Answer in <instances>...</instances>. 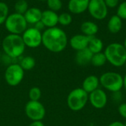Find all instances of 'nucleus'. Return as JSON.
I'll return each mask as SVG.
<instances>
[{
  "instance_id": "1",
  "label": "nucleus",
  "mask_w": 126,
  "mask_h": 126,
  "mask_svg": "<svg viewBox=\"0 0 126 126\" xmlns=\"http://www.w3.org/2000/svg\"><path fill=\"white\" fill-rule=\"evenodd\" d=\"M68 43L66 33L60 27L47 28L42 32V45L49 52H61L66 48Z\"/></svg>"
},
{
  "instance_id": "2",
  "label": "nucleus",
  "mask_w": 126,
  "mask_h": 126,
  "mask_svg": "<svg viewBox=\"0 0 126 126\" xmlns=\"http://www.w3.org/2000/svg\"><path fill=\"white\" fill-rule=\"evenodd\" d=\"M1 47L6 55L13 59H17L24 54L26 46L21 35L9 33L3 38Z\"/></svg>"
},
{
  "instance_id": "3",
  "label": "nucleus",
  "mask_w": 126,
  "mask_h": 126,
  "mask_svg": "<svg viewBox=\"0 0 126 126\" xmlns=\"http://www.w3.org/2000/svg\"><path fill=\"white\" fill-rule=\"evenodd\" d=\"M104 54L107 62L112 66L115 67L124 66L126 61V49L123 44L117 42L111 43L106 47Z\"/></svg>"
},
{
  "instance_id": "4",
  "label": "nucleus",
  "mask_w": 126,
  "mask_h": 126,
  "mask_svg": "<svg viewBox=\"0 0 126 126\" xmlns=\"http://www.w3.org/2000/svg\"><path fill=\"white\" fill-rule=\"evenodd\" d=\"M89 101V94L82 88H76L72 90L66 99L69 109L73 111H81Z\"/></svg>"
},
{
  "instance_id": "5",
  "label": "nucleus",
  "mask_w": 126,
  "mask_h": 126,
  "mask_svg": "<svg viewBox=\"0 0 126 126\" xmlns=\"http://www.w3.org/2000/svg\"><path fill=\"white\" fill-rule=\"evenodd\" d=\"M100 84L111 92H120L123 88V77L118 72H106L99 78Z\"/></svg>"
},
{
  "instance_id": "6",
  "label": "nucleus",
  "mask_w": 126,
  "mask_h": 126,
  "mask_svg": "<svg viewBox=\"0 0 126 126\" xmlns=\"http://www.w3.org/2000/svg\"><path fill=\"white\" fill-rule=\"evenodd\" d=\"M4 24L10 34L15 35H21L28 27V24L24 15L17 13L9 14Z\"/></svg>"
},
{
  "instance_id": "7",
  "label": "nucleus",
  "mask_w": 126,
  "mask_h": 126,
  "mask_svg": "<svg viewBox=\"0 0 126 126\" xmlns=\"http://www.w3.org/2000/svg\"><path fill=\"white\" fill-rule=\"evenodd\" d=\"M24 78V70L21 66L14 63L7 66L4 72V80L10 86H17Z\"/></svg>"
},
{
  "instance_id": "8",
  "label": "nucleus",
  "mask_w": 126,
  "mask_h": 126,
  "mask_svg": "<svg viewBox=\"0 0 126 126\" xmlns=\"http://www.w3.org/2000/svg\"><path fill=\"white\" fill-rule=\"evenodd\" d=\"M26 116L32 121H41L46 115V109L40 101L29 100L25 105Z\"/></svg>"
},
{
  "instance_id": "9",
  "label": "nucleus",
  "mask_w": 126,
  "mask_h": 126,
  "mask_svg": "<svg viewBox=\"0 0 126 126\" xmlns=\"http://www.w3.org/2000/svg\"><path fill=\"white\" fill-rule=\"evenodd\" d=\"M21 35L26 47L35 49L42 44V32L34 27H27Z\"/></svg>"
},
{
  "instance_id": "10",
  "label": "nucleus",
  "mask_w": 126,
  "mask_h": 126,
  "mask_svg": "<svg viewBox=\"0 0 126 126\" xmlns=\"http://www.w3.org/2000/svg\"><path fill=\"white\" fill-rule=\"evenodd\" d=\"M108 10L104 0H90L87 10L92 18L101 21L107 17Z\"/></svg>"
},
{
  "instance_id": "11",
  "label": "nucleus",
  "mask_w": 126,
  "mask_h": 126,
  "mask_svg": "<svg viewBox=\"0 0 126 126\" xmlns=\"http://www.w3.org/2000/svg\"><path fill=\"white\" fill-rule=\"evenodd\" d=\"M89 101L94 108L101 109L106 106L108 103V96L105 91L98 88L89 94Z\"/></svg>"
},
{
  "instance_id": "12",
  "label": "nucleus",
  "mask_w": 126,
  "mask_h": 126,
  "mask_svg": "<svg viewBox=\"0 0 126 126\" xmlns=\"http://www.w3.org/2000/svg\"><path fill=\"white\" fill-rule=\"evenodd\" d=\"M90 38L83 34H76L69 39V44L73 49L78 52L88 48Z\"/></svg>"
},
{
  "instance_id": "13",
  "label": "nucleus",
  "mask_w": 126,
  "mask_h": 126,
  "mask_svg": "<svg viewBox=\"0 0 126 126\" xmlns=\"http://www.w3.org/2000/svg\"><path fill=\"white\" fill-rule=\"evenodd\" d=\"M90 0H69L68 2L69 11L75 15L83 13L88 10Z\"/></svg>"
},
{
  "instance_id": "14",
  "label": "nucleus",
  "mask_w": 126,
  "mask_h": 126,
  "mask_svg": "<svg viewBox=\"0 0 126 126\" xmlns=\"http://www.w3.org/2000/svg\"><path fill=\"white\" fill-rule=\"evenodd\" d=\"M41 21L45 26L46 29L56 27L58 24V14L49 9L45 10L42 11Z\"/></svg>"
},
{
  "instance_id": "15",
  "label": "nucleus",
  "mask_w": 126,
  "mask_h": 126,
  "mask_svg": "<svg viewBox=\"0 0 126 126\" xmlns=\"http://www.w3.org/2000/svg\"><path fill=\"white\" fill-rule=\"evenodd\" d=\"M92 56L93 53L88 48H86L77 52L75 57V61L78 65L84 66L91 63Z\"/></svg>"
},
{
  "instance_id": "16",
  "label": "nucleus",
  "mask_w": 126,
  "mask_h": 126,
  "mask_svg": "<svg viewBox=\"0 0 126 126\" xmlns=\"http://www.w3.org/2000/svg\"><path fill=\"white\" fill-rule=\"evenodd\" d=\"M42 10L38 7H29L27 12L24 14V16L27 22L30 24H35L37 22L40 21L41 19Z\"/></svg>"
},
{
  "instance_id": "17",
  "label": "nucleus",
  "mask_w": 126,
  "mask_h": 126,
  "mask_svg": "<svg viewBox=\"0 0 126 126\" xmlns=\"http://www.w3.org/2000/svg\"><path fill=\"white\" fill-rule=\"evenodd\" d=\"M100 86V79L96 75H89L86 77L82 83V89L88 94L98 89Z\"/></svg>"
},
{
  "instance_id": "18",
  "label": "nucleus",
  "mask_w": 126,
  "mask_h": 126,
  "mask_svg": "<svg viewBox=\"0 0 126 126\" xmlns=\"http://www.w3.org/2000/svg\"><path fill=\"white\" fill-rule=\"evenodd\" d=\"M80 30L82 34L87 36H95V35L98 32L99 27L98 25L92 21H83L80 25Z\"/></svg>"
},
{
  "instance_id": "19",
  "label": "nucleus",
  "mask_w": 126,
  "mask_h": 126,
  "mask_svg": "<svg viewBox=\"0 0 126 126\" xmlns=\"http://www.w3.org/2000/svg\"><path fill=\"white\" fill-rule=\"evenodd\" d=\"M107 27L109 31L111 33L116 34L118 33L123 27V20L116 14L113 15L111 16L109 18L108 24H107Z\"/></svg>"
},
{
  "instance_id": "20",
  "label": "nucleus",
  "mask_w": 126,
  "mask_h": 126,
  "mask_svg": "<svg viewBox=\"0 0 126 126\" xmlns=\"http://www.w3.org/2000/svg\"><path fill=\"white\" fill-rule=\"evenodd\" d=\"M103 47H104L103 42L100 38H98L95 36H91L88 45V49L93 54L101 52L103 49Z\"/></svg>"
},
{
  "instance_id": "21",
  "label": "nucleus",
  "mask_w": 126,
  "mask_h": 126,
  "mask_svg": "<svg viewBox=\"0 0 126 126\" xmlns=\"http://www.w3.org/2000/svg\"><path fill=\"white\" fill-rule=\"evenodd\" d=\"M35 63L36 62H35V58L30 55L23 57L20 60V62L18 63V64L24 71H30L32 69L35 67Z\"/></svg>"
},
{
  "instance_id": "22",
  "label": "nucleus",
  "mask_w": 126,
  "mask_h": 126,
  "mask_svg": "<svg viewBox=\"0 0 126 126\" xmlns=\"http://www.w3.org/2000/svg\"><path fill=\"white\" fill-rule=\"evenodd\" d=\"M107 62V59L106 57L104 54V52H101L99 53H96V54H93L92 61H91V63L95 66V67H101L103 66H104Z\"/></svg>"
},
{
  "instance_id": "23",
  "label": "nucleus",
  "mask_w": 126,
  "mask_h": 126,
  "mask_svg": "<svg viewBox=\"0 0 126 126\" xmlns=\"http://www.w3.org/2000/svg\"><path fill=\"white\" fill-rule=\"evenodd\" d=\"M29 9V4L27 0H18L14 4L15 13L24 15Z\"/></svg>"
},
{
  "instance_id": "24",
  "label": "nucleus",
  "mask_w": 126,
  "mask_h": 126,
  "mask_svg": "<svg viewBox=\"0 0 126 126\" xmlns=\"http://www.w3.org/2000/svg\"><path fill=\"white\" fill-rule=\"evenodd\" d=\"M9 16V7L5 1H0V25L4 24Z\"/></svg>"
},
{
  "instance_id": "25",
  "label": "nucleus",
  "mask_w": 126,
  "mask_h": 126,
  "mask_svg": "<svg viewBox=\"0 0 126 126\" xmlns=\"http://www.w3.org/2000/svg\"><path fill=\"white\" fill-rule=\"evenodd\" d=\"M72 22V16L69 13H62L58 15V24L62 26H69Z\"/></svg>"
},
{
  "instance_id": "26",
  "label": "nucleus",
  "mask_w": 126,
  "mask_h": 126,
  "mask_svg": "<svg viewBox=\"0 0 126 126\" xmlns=\"http://www.w3.org/2000/svg\"><path fill=\"white\" fill-rule=\"evenodd\" d=\"M41 95H42L41 90L40 88H38L37 86L32 87L29 90L28 96H29L30 100H32V101H39L41 97Z\"/></svg>"
},
{
  "instance_id": "27",
  "label": "nucleus",
  "mask_w": 126,
  "mask_h": 126,
  "mask_svg": "<svg viewBox=\"0 0 126 126\" xmlns=\"http://www.w3.org/2000/svg\"><path fill=\"white\" fill-rule=\"evenodd\" d=\"M47 4L49 10L56 13L61 10L63 7V3L61 0H47Z\"/></svg>"
},
{
  "instance_id": "28",
  "label": "nucleus",
  "mask_w": 126,
  "mask_h": 126,
  "mask_svg": "<svg viewBox=\"0 0 126 126\" xmlns=\"http://www.w3.org/2000/svg\"><path fill=\"white\" fill-rule=\"evenodd\" d=\"M117 15L122 19L126 20V1L121 2L117 9Z\"/></svg>"
},
{
  "instance_id": "29",
  "label": "nucleus",
  "mask_w": 126,
  "mask_h": 126,
  "mask_svg": "<svg viewBox=\"0 0 126 126\" xmlns=\"http://www.w3.org/2000/svg\"><path fill=\"white\" fill-rule=\"evenodd\" d=\"M108 8H115L120 4V0H104Z\"/></svg>"
},
{
  "instance_id": "30",
  "label": "nucleus",
  "mask_w": 126,
  "mask_h": 126,
  "mask_svg": "<svg viewBox=\"0 0 126 126\" xmlns=\"http://www.w3.org/2000/svg\"><path fill=\"white\" fill-rule=\"evenodd\" d=\"M118 112L120 115L126 120V103H121L118 107Z\"/></svg>"
},
{
  "instance_id": "31",
  "label": "nucleus",
  "mask_w": 126,
  "mask_h": 126,
  "mask_svg": "<svg viewBox=\"0 0 126 126\" xmlns=\"http://www.w3.org/2000/svg\"><path fill=\"white\" fill-rule=\"evenodd\" d=\"M113 100L114 101H120L122 100V93H120V92H113V97H112Z\"/></svg>"
},
{
  "instance_id": "32",
  "label": "nucleus",
  "mask_w": 126,
  "mask_h": 126,
  "mask_svg": "<svg viewBox=\"0 0 126 126\" xmlns=\"http://www.w3.org/2000/svg\"><path fill=\"white\" fill-rule=\"evenodd\" d=\"M34 27H35L37 30H40V31H43V30H45V26L44 25V24L41 22V21H38V22H37L36 24H34V26H33Z\"/></svg>"
},
{
  "instance_id": "33",
  "label": "nucleus",
  "mask_w": 126,
  "mask_h": 126,
  "mask_svg": "<svg viewBox=\"0 0 126 126\" xmlns=\"http://www.w3.org/2000/svg\"><path fill=\"white\" fill-rule=\"evenodd\" d=\"M28 126H44V124L42 121H32Z\"/></svg>"
},
{
  "instance_id": "34",
  "label": "nucleus",
  "mask_w": 126,
  "mask_h": 126,
  "mask_svg": "<svg viewBox=\"0 0 126 126\" xmlns=\"http://www.w3.org/2000/svg\"><path fill=\"white\" fill-rule=\"evenodd\" d=\"M108 126H124V123L120 121H114L111 123Z\"/></svg>"
},
{
  "instance_id": "35",
  "label": "nucleus",
  "mask_w": 126,
  "mask_h": 126,
  "mask_svg": "<svg viewBox=\"0 0 126 126\" xmlns=\"http://www.w3.org/2000/svg\"><path fill=\"white\" fill-rule=\"evenodd\" d=\"M123 88L126 89V75L123 77Z\"/></svg>"
},
{
  "instance_id": "36",
  "label": "nucleus",
  "mask_w": 126,
  "mask_h": 126,
  "mask_svg": "<svg viewBox=\"0 0 126 126\" xmlns=\"http://www.w3.org/2000/svg\"><path fill=\"white\" fill-rule=\"evenodd\" d=\"M123 45H124V47H125V48H126V39H125V41H124Z\"/></svg>"
},
{
  "instance_id": "37",
  "label": "nucleus",
  "mask_w": 126,
  "mask_h": 126,
  "mask_svg": "<svg viewBox=\"0 0 126 126\" xmlns=\"http://www.w3.org/2000/svg\"><path fill=\"white\" fill-rule=\"evenodd\" d=\"M1 62V50H0V63Z\"/></svg>"
},
{
  "instance_id": "38",
  "label": "nucleus",
  "mask_w": 126,
  "mask_h": 126,
  "mask_svg": "<svg viewBox=\"0 0 126 126\" xmlns=\"http://www.w3.org/2000/svg\"><path fill=\"white\" fill-rule=\"evenodd\" d=\"M37 1H47V0H37Z\"/></svg>"
},
{
  "instance_id": "39",
  "label": "nucleus",
  "mask_w": 126,
  "mask_h": 126,
  "mask_svg": "<svg viewBox=\"0 0 126 126\" xmlns=\"http://www.w3.org/2000/svg\"><path fill=\"white\" fill-rule=\"evenodd\" d=\"M1 1H8V0H0Z\"/></svg>"
},
{
  "instance_id": "40",
  "label": "nucleus",
  "mask_w": 126,
  "mask_h": 126,
  "mask_svg": "<svg viewBox=\"0 0 126 126\" xmlns=\"http://www.w3.org/2000/svg\"><path fill=\"white\" fill-rule=\"evenodd\" d=\"M124 126H126V121L124 123Z\"/></svg>"
},
{
  "instance_id": "41",
  "label": "nucleus",
  "mask_w": 126,
  "mask_h": 126,
  "mask_svg": "<svg viewBox=\"0 0 126 126\" xmlns=\"http://www.w3.org/2000/svg\"><path fill=\"white\" fill-rule=\"evenodd\" d=\"M124 66H126V63H125V64H124Z\"/></svg>"
},
{
  "instance_id": "42",
  "label": "nucleus",
  "mask_w": 126,
  "mask_h": 126,
  "mask_svg": "<svg viewBox=\"0 0 126 126\" xmlns=\"http://www.w3.org/2000/svg\"><path fill=\"white\" fill-rule=\"evenodd\" d=\"M0 39H1V37H0Z\"/></svg>"
}]
</instances>
